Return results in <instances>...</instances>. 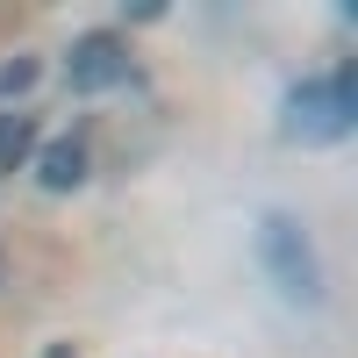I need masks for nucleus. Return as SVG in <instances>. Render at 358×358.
Here are the masks:
<instances>
[{"label": "nucleus", "instance_id": "nucleus-1", "mask_svg": "<svg viewBox=\"0 0 358 358\" xmlns=\"http://www.w3.org/2000/svg\"><path fill=\"white\" fill-rule=\"evenodd\" d=\"M351 122H358V72H351V65H337L330 79H308V86H294L287 129L301 136V143H337Z\"/></svg>", "mask_w": 358, "mask_h": 358}, {"label": "nucleus", "instance_id": "nucleus-2", "mask_svg": "<svg viewBox=\"0 0 358 358\" xmlns=\"http://www.w3.org/2000/svg\"><path fill=\"white\" fill-rule=\"evenodd\" d=\"M258 258L265 273H273V287L287 294V301H322V273H315V244L301 236V222L294 215H265L258 222Z\"/></svg>", "mask_w": 358, "mask_h": 358}, {"label": "nucleus", "instance_id": "nucleus-4", "mask_svg": "<svg viewBox=\"0 0 358 358\" xmlns=\"http://www.w3.org/2000/svg\"><path fill=\"white\" fill-rule=\"evenodd\" d=\"M36 179H43L50 194H72L79 179H86V143H79V136H57L50 151L36 158Z\"/></svg>", "mask_w": 358, "mask_h": 358}, {"label": "nucleus", "instance_id": "nucleus-6", "mask_svg": "<svg viewBox=\"0 0 358 358\" xmlns=\"http://www.w3.org/2000/svg\"><path fill=\"white\" fill-rule=\"evenodd\" d=\"M29 79H36V65H29V57H15V65H0V94H22Z\"/></svg>", "mask_w": 358, "mask_h": 358}, {"label": "nucleus", "instance_id": "nucleus-5", "mask_svg": "<svg viewBox=\"0 0 358 358\" xmlns=\"http://www.w3.org/2000/svg\"><path fill=\"white\" fill-rule=\"evenodd\" d=\"M29 151H36V129H29V115H0V179H8L15 165H29Z\"/></svg>", "mask_w": 358, "mask_h": 358}, {"label": "nucleus", "instance_id": "nucleus-3", "mask_svg": "<svg viewBox=\"0 0 358 358\" xmlns=\"http://www.w3.org/2000/svg\"><path fill=\"white\" fill-rule=\"evenodd\" d=\"M65 79L79 86V94L122 86V79H129V43H115V36H79L72 57H65Z\"/></svg>", "mask_w": 358, "mask_h": 358}]
</instances>
